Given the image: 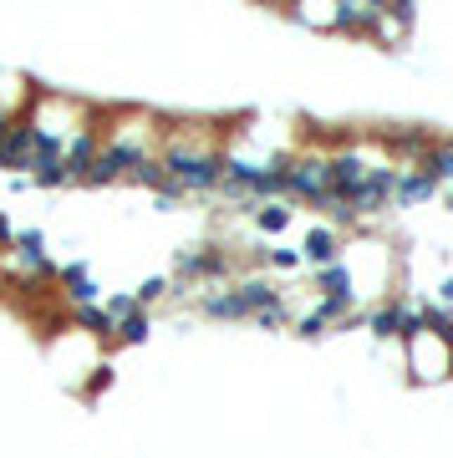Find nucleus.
Returning a JSON list of instances; mask_svg holds the SVG:
<instances>
[{"label":"nucleus","instance_id":"1","mask_svg":"<svg viewBox=\"0 0 453 458\" xmlns=\"http://www.w3.org/2000/svg\"><path fill=\"white\" fill-rule=\"evenodd\" d=\"M407 362H413V377H418V382L448 377V372H453V336L413 331V336H407Z\"/></svg>","mask_w":453,"mask_h":458},{"label":"nucleus","instance_id":"2","mask_svg":"<svg viewBox=\"0 0 453 458\" xmlns=\"http://www.w3.org/2000/svg\"><path fill=\"white\" fill-rule=\"evenodd\" d=\"M433 189H438V184H433V173L413 163V168H397V189H393V199H397V204H423Z\"/></svg>","mask_w":453,"mask_h":458},{"label":"nucleus","instance_id":"3","mask_svg":"<svg viewBox=\"0 0 453 458\" xmlns=\"http://www.w3.org/2000/svg\"><path fill=\"white\" fill-rule=\"evenodd\" d=\"M306 260H316L321 270L336 265V260H341V234L336 229H311L306 234Z\"/></svg>","mask_w":453,"mask_h":458},{"label":"nucleus","instance_id":"4","mask_svg":"<svg viewBox=\"0 0 453 458\" xmlns=\"http://www.w3.org/2000/svg\"><path fill=\"white\" fill-rule=\"evenodd\" d=\"M255 224H260L265 234H280V229L291 224V209H286V204H260V214H255Z\"/></svg>","mask_w":453,"mask_h":458},{"label":"nucleus","instance_id":"5","mask_svg":"<svg viewBox=\"0 0 453 458\" xmlns=\"http://www.w3.org/2000/svg\"><path fill=\"white\" fill-rule=\"evenodd\" d=\"M6 127H11V122H0V138H6Z\"/></svg>","mask_w":453,"mask_h":458}]
</instances>
